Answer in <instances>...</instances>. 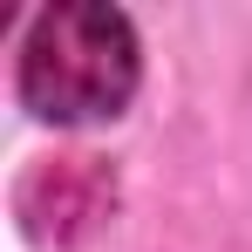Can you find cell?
<instances>
[{
  "label": "cell",
  "mask_w": 252,
  "mask_h": 252,
  "mask_svg": "<svg viewBox=\"0 0 252 252\" xmlns=\"http://www.w3.org/2000/svg\"><path fill=\"white\" fill-rule=\"evenodd\" d=\"M136 89V34L102 0H62L21 48V102L41 123L116 116Z\"/></svg>",
  "instance_id": "cell-1"
}]
</instances>
